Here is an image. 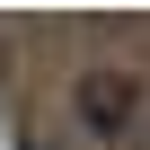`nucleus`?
<instances>
[{"label":"nucleus","mask_w":150,"mask_h":150,"mask_svg":"<svg viewBox=\"0 0 150 150\" xmlns=\"http://www.w3.org/2000/svg\"><path fill=\"white\" fill-rule=\"evenodd\" d=\"M80 115H88V124H124V115H132V80H124V71L88 80V88H80Z\"/></svg>","instance_id":"1"}]
</instances>
